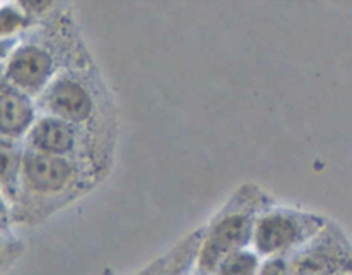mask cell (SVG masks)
<instances>
[{"mask_svg": "<svg viewBox=\"0 0 352 275\" xmlns=\"http://www.w3.org/2000/svg\"><path fill=\"white\" fill-rule=\"evenodd\" d=\"M322 219L291 208H274L258 215L253 246L260 256H277L301 246L322 230Z\"/></svg>", "mask_w": 352, "mask_h": 275, "instance_id": "cell-1", "label": "cell"}, {"mask_svg": "<svg viewBox=\"0 0 352 275\" xmlns=\"http://www.w3.org/2000/svg\"><path fill=\"white\" fill-rule=\"evenodd\" d=\"M30 21L31 16L21 3H0V40H12Z\"/></svg>", "mask_w": 352, "mask_h": 275, "instance_id": "cell-10", "label": "cell"}, {"mask_svg": "<svg viewBox=\"0 0 352 275\" xmlns=\"http://www.w3.org/2000/svg\"><path fill=\"white\" fill-rule=\"evenodd\" d=\"M47 113L81 127L93 119L96 98L88 82L72 71H58L41 93Z\"/></svg>", "mask_w": 352, "mask_h": 275, "instance_id": "cell-3", "label": "cell"}, {"mask_svg": "<svg viewBox=\"0 0 352 275\" xmlns=\"http://www.w3.org/2000/svg\"><path fill=\"white\" fill-rule=\"evenodd\" d=\"M23 165V151L10 140L0 138V182L7 188L17 182Z\"/></svg>", "mask_w": 352, "mask_h": 275, "instance_id": "cell-9", "label": "cell"}, {"mask_svg": "<svg viewBox=\"0 0 352 275\" xmlns=\"http://www.w3.org/2000/svg\"><path fill=\"white\" fill-rule=\"evenodd\" d=\"M26 138L31 150L62 155V157H74L76 150L81 144V127L50 113H45L34 120Z\"/></svg>", "mask_w": 352, "mask_h": 275, "instance_id": "cell-6", "label": "cell"}, {"mask_svg": "<svg viewBox=\"0 0 352 275\" xmlns=\"http://www.w3.org/2000/svg\"><path fill=\"white\" fill-rule=\"evenodd\" d=\"M174 275H186V274H184V270H182V268H179L177 274H174Z\"/></svg>", "mask_w": 352, "mask_h": 275, "instance_id": "cell-14", "label": "cell"}, {"mask_svg": "<svg viewBox=\"0 0 352 275\" xmlns=\"http://www.w3.org/2000/svg\"><path fill=\"white\" fill-rule=\"evenodd\" d=\"M258 275H291V267H289L284 254L267 256L265 260H261Z\"/></svg>", "mask_w": 352, "mask_h": 275, "instance_id": "cell-11", "label": "cell"}, {"mask_svg": "<svg viewBox=\"0 0 352 275\" xmlns=\"http://www.w3.org/2000/svg\"><path fill=\"white\" fill-rule=\"evenodd\" d=\"M36 119L30 95L10 85L0 88V138L14 141L28 136Z\"/></svg>", "mask_w": 352, "mask_h": 275, "instance_id": "cell-7", "label": "cell"}, {"mask_svg": "<svg viewBox=\"0 0 352 275\" xmlns=\"http://www.w3.org/2000/svg\"><path fill=\"white\" fill-rule=\"evenodd\" d=\"M256 219L258 215H254L250 208L227 210L215 222H212L198 248V274L213 275L215 267L223 256L253 244Z\"/></svg>", "mask_w": 352, "mask_h": 275, "instance_id": "cell-2", "label": "cell"}, {"mask_svg": "<svg viewBox=\"0 0 352 275\" xmlns=\"http://www.w3.org/2000/svg\"><path fill=\"white\" fill-rule=\"evenodd\" d=\"M7 213V208H6V203H3L2 196H0V217H3Z\"/></svg>", "mask_w": 352, "mask_h": 275, "instance_id": "cell-13", "label": "cell"}, {"mask_svg": "<svg viewBox=\"0 0 352 275\" xmlns=\"http://www.w3.org/2000/svg\"><path fill=\"white\" fill-rule=\"evenodd\" d=\"M0 250H2V243H0Z\"/></svg>", "mask_w": 352, "mask_h": 275, "instance_id": "cell-16", "label": "cell"}, {"mask_svg": "<svg viewBox=\"0 0 352 275\" xmlns=\"http://www.w3.org/2000/svg\"><path fill=\"white\" fill-rule=\"evenodd\" d=\"M195 275H203V274H198V272H196V274Z\"/></svg>", "mask_w": 352, "mask_h": 275, "instance_id": "cell-15", "label": "cell"}, {"mask_svg": "<svg viewBox=\"0 0 352 275\" xmlns=\"http://www.w3.org/2000/svg\"><path fill=\"white\" fill-rule=\"evenodd\" d=\"M16 40H0V60L2 58H7L10 55V52L16 48Z\"/></svg>", "mask_w": 352, "mask_h": 275, "instance_id": "cell-12", "label": "cell"}, {"mask_svg": "<svg viewBox=\"0 0 352 275\" xmlns=\"http://www.w3.org/2000/svg\"><path fill=\"white\" fill-rule=\"evenodd\" d=\"M260 265V254L251 248H244L223 256L215 267L213 275H258Z\"/></svg>", "mask_w": 352, "mask_h": 275, "instance_id": "cell-8", "label": "cell"}, {"mask_svg": "<svg viewBox=\"0 0 352 275\" xmlns=\"http://www.w3.org/2000/svg\"><path fill=\"white\" fill-rule=\"evenodd\" d=\"M23 181L38 195H60L81 179V164L74 157L26 150L21 165Z\"/></svg>", "mask_w": 352, "mask_h": 275, "instance_id": "cell-4", "label": "cell"}, {"mask_svg": "<svg viewBox=\"0 0 352 275\" xmlns=\"http://www.w3.org/2000/svg\"><path fill=\"white\" fill-rule=\"evenodd\" d=\"M57 74L55 55L45 45L24 41L16 45L6 62V79L26 95L43 93Z\"/></svg>", "mask_w": 352, "mask_h": 275, "instance_id": "cell-5", "label": "cell"}]
</instances>
